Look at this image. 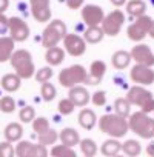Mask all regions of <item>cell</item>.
<instances>
[{
  "label": "cell",
  "instance_id": "18",
  "mask_svg": "<svg viewBox=\"0 0 154 157\" xmlns=\"http://www.w3.org/2000/svg\"><path fill=\"white\" fill-rule=\"evenodd\" d=\"M79 123H80V126L83 128V129H93L94 126H96V123H97V116H96V113L93 111V109H90V108H85V109H82L80 113H79Z\"/></svg>",
  "mask_w": 154,
  "mask_h": 157
},
{
  "label": "cell",
  "instance_id": "15",
  "mask_svg": "<svg viewBox=\"0 0 154 157\" xmlns=\"http://www.w3.org/2000/svg\"><path fill=\"white\" fill-rule=\"evenodd\" d=\"M106 72V63L103 60H94L90 66V72L87 74L83 83L87 85H97L102 82V78Z\"/></svg>",
  "mask_w": 154,
  "mask_h": 157
},
{
  "label": "cell",
  "instance_id": "48",
  "mask_svg": "<svg viewBox=\"0 0 154 157\" xmlns=\"http://www.w3.org/2000/svg\"><path fill=\"white\" fill-rule=\"evenodd\" d=\"M149 2H151V5H152V6H154V0H149Z\"/></svg>",
  "mask_w": 154,
  "mask_h": 157
},
{
  "label": "cell",
  "instance_id": "44",
  "mask_svg": "<svg viewBox=\"0 0 154 157\" xmlns=\"http://www.w3.org/2000/svg\"><path fill=\"white\" fill-rule=\"evenodd\" d=\"M10 6V0H0V13H5Z\"/></svg>",
  "mask_w": 154,
  "mask_h": 157
},
{
  "label": "cell",
  "instance_id": "7",
  "mask_svg": "<svg viewBox=\"0 0 154 157\" xmlns=\"http://www.w3.org/2000/svg\"><path fill=\"white\" fill-rule=\"evenodd\" d=\"M123 22H125V14L122 11L116 10V11L110 13L108 16H105L100 25H102V29H103L105 36L114 37V36H117L120 33Z\"/></svg>",
  "mask_w": 154,
  "mask_h": 157
},
{
  "label": "cell",
  "instance_id": "46",
  "mask_svg": "<svg viewBox=\"0 0 154 157\" xmlns=\"http://www.w3.org/2000/svg\"><path fill=\"white\" fill-rule=\"evenodd\" d=\"M110 2H111L114 6H122V5L126 3V0H110Z\"/></svg>",
  "mask_w": 154,
  "mask_h": 157
},
{
  "label": "cell",
  "instance_id": "21",
  "mask_svg": "<svg viewBox=\"0 0 154 157\" xmlns=\"http://www.w3.org/2000/svg\"><path fill=\"white\" fill-rule=\"evenodd\" d=\"M2 88L8 93H16L20 85H22V78L17 75V74H5L2 77V82H0Z\"/></svg>",
  "mask_w": 154,
  "mask_h": 157
},
{
  "label": "cell",
  "instance_id": "3",
  "mask_svg": "<svg viewBox=\"0 0 154 157\" xmlns=\"http://www.w3.org/2000/svg\"><path fill=\"white\" fill-rule=\"evenodd\" d=\"M128 128L136 132L142 139H152L154 137V119L148 116V113L139 111L128 116Z\"/></svg>",
  "mask_w": 154,
  "mask_h": 157
},
{
  "label": "cell",
  "instance_id": "30",
  "mask_svg": "<svg viewBox=\"0 0 154 157\" xmlns=\"http://www.w3.org/2000/svg\"><path fill=\"white\" fill-rule=\"evenodd\" d=\"M37 136H39V143H42V145H45V146H48V145H54L56 140L59 139L57 131L52 129V128H48L46 131H43L42 134H37Z\"/></svg>",
  "mask_w": 154,
  "mask_h": 157
},
{
  "label": "cell",
  "instance_id": "40",
  "mask_svg": "<svg viewBox=\"0 0 154 157\" xmlns=\"http://www.w3.org/2000/svg\"><path fill=\"white\" fill-rule=\"evenodd\" d=\"M90 100H93V103H94L96 106H103V105L106 103V93H105V91H96V93L91 96Z\"/></svg>",
  "mask_w": 154,
  "mask_h": 157
},
{
  "label": "cell",
  "instance_id": "47",
  "mask_svg": "<svg viewBox=\"0 0 154 157\" xmlns=\"http://www.w3.org/2000/svg\"><path fill=\"white\" fill-rule=\"evenodd\" d=\"M148 36L151 39H154V20H151V25H149V29H148Z\"/></svg>",
  "mask_w": 154,
  "mask_h": 157
},
{
  "label": "cell",
  "instance_id": "6",
  "mask_svg": "<svg viewBox=\"0 0 154 157\" xmlns=\"http://www.w3.org/2000/svg\"><path fill=\"white\" fill-rule=\"evenodd\" d=\"M151 17L146 16V14H142L139 17H136V22L131 23L126 29V34L129 37V40L133 42H140L143 40L146 36H148V29H149V25H151Z\"/></svg>",
  "mask_w": 154,
  "mask_h": 157
},
{
  "label": "cell",
  "instance_id": "26",
  "mask_svg": "<svg viewBox=\"0 0 154 157\" xmlns=\"http://www.w3.org/2000/svg\"><path fill=\"white\" fill-rule=\"evenodd\" d=\"M83 34H85L83 39H85V42H88V43H99V42H102V39L105 37V33H103L102 26H99V25H96V26H88Z\"/></svg>",
  "mask_w": 154,
  "mask_h": 157
},
{
  "label": "cell",
  "instance_id": "41",
  "mask_svg": "<svg viewBox=\"0 0 154 157\" xmlns=\"http://www.w3.org/2000/svg\"><path fill=\"white\" fill-rule=\"evenodd\" d=\"M6 33H8V17L3 13H0V36Z\"/></svg>",
  "mask_w": 154,
  "mask_h": 157
},
{
  "label": "cell",
  "instance_id": "29",
  "mask_svg": "<svg viewBox=\"0 0 154 157\" xmlns=\"http://www.w3.org/2000/svg\"><path fill=\"white\" fill-rule=\"evenodd\" d=\"M122 151L129 157H136L142 152V146L137 140H126L125 143H122Z\"/></svg>",
  "mask_w": 154,
  "mask_h": 157
},
{
  "label": "cell",
  "instance_id": "9",
  "mask_svg": "<svg viewBox=\"0 0 154 157\" xmlns=\"http://www.w3.org/2000/svg\"><path fill=\"white\" fill-rule=\"evenodd\" d=\"M8 31H10V37L14 42H25L29 37V33H31L28 23L20 17L8 19Z\"/></svg>",
  "mask_w": 154,
  "mask_h": 157
},
{
  "label": "cell",
  "instance_id": "5",
  "mask_svg": "<svg viewBox=\"0 0 154 157\" xmlns=\"http://www.w3.org/2000/svg\"><path fill=\"white\" fill-rule=\"evenodd\" d=\"M85 77H87V69L82 65H72V66H68V68L60 71V74H59V83L62 86L71 88L74 85L83 83Z\"/></svg>",
  "mask_w": 154,
  "mask_h": 157
},
{
  "label": "cell",
  "instance_id": "8",
  "mask_svg": "<svg viewBox=\"0 0 154 157\" xmlns=\"http://www.w3.org/2000/svg\"><path fill=\"white\" fill-rule=\"evenodd\" d=\"M14 151H16V155L19 157H46L48 155V149L45 145L42 143L36 145L28 140H20L17 146L14 148Z\"/></svg>",
  "mask_w": 154,
  "mask_h": 157
},
{
  "label": "cell",
  "instance_id": "12",
  "mask_svg": "<svg viewBox=\"0 0 154 157\" xmlns=\"http://www.w3.org/2000/svg\"><path fill=\"white\" fill-rule=\"evenodd\" d=\"M29 5H31V14L37 22L40 23L49 22L51 19L49 0H29Z\"/></svg>",
  "mask_w": 154,
  "mask_h": 157
},
{
  "label": "cell",
  "instance_id": "23",
  "mask_svg": "<svg viewBox=\"0 0 154 157\" xmlns=\"http://www.w3.org/2000/svg\"><path fill=\"white\" fill-rule=\"evenodd\" d=\"M59 139L62 140L63 145L71 146V148L74 145H79V142H80V136L74 128H63L62 132L59 134Z\"/></svg>",
  "mask_w": 154,
  "mask_h": 157
},
{
  "label": "cell",
  "instance_id": "35",
  "mask_svg": "<svg viewBox=\"0 0 154 157\" xmlns=\"http://www.w3.org/2000/svg\"><path fill=\"white\" fill-rule=\"evenodd\" d=\"M34 75H36V80L37 82L43 83V82L49 80V78L54 75V71H52L51 66H45V68H40L37 72H34Z\"/></svg>",
  "mask_w": 154,
  "mask_h": 157
},
{
  "label": "cell",
  "instance_id": "13",
  "mask_svg": "<svg viewBox=\"0 0 154 157\" xmlns=\"http://www.w3.org/2000/svg\"><path fill=\"white\" fill-rule=\"evenodd\" d=\"M131 60H134L136 63L140 65H146V66H152L154 65V52L149 49L148 45H136L131 49Z\"/></svg>",
  "mask_w": 154,
  "mask_h": 157
},
{
  "label": "cell",
  "instance_id": "42",
  "mask_svg": "<svg viewBox=\"0 0 154 157\" xmlns=\"http://www.w3.org/2000/svg\"><path fill=\"white\" fill-rule=\"evenodd\" d=\"M140 108H142V111H143V113H152V111H154V97L148 99V100L140 106Z\"/></svg>",
  "mask_w": 154,
  "mask_h": 157
},
{
  "label": "cell",
  "instance_id": "32",
  "mask_svg": "<svg viewBox=\"0 0 154 157\" xmlns=\"http://www.w3.org/2000/svg\"><path fill=\"white\" fill-rule=\"evenodd\" d=\"M51 155L54 157H75V151L66 145H54L51 149Z\"/></svg>",
  "mask_w": 154,
  "mask_h": 157
},
{
  "label": "cell",
  "instance_id": "11",
  "mask_svg": "<svg viewBox=\"0 0 154 157\" xmlns=\"http://www.w3.org/2000/svg\"><path fill=\"white\" fill-rule=\"evenodd\" d=\"M63 46H65V51L68 54H71L72 57H79V56H83L85 51H87V42L85 39H82L80 36L77 34H68L63 37Z\"/></svg>",
  "mask_w": 154,
  "mask_h": 157
},
{
  "label": "cell",
  "instance_id": "28",
  "mask_svg": "<svg viewBox=\"0 0 154 157\" xmlns=\"http://www.w3.org/2000/svg\"><path fill=\"white\" fill-rule=\"evenodd\" d=\"M80 151L85 157H94L97 154V143L93 139H83L79 142Z\"/></svg>",
  "mask_w": 154,
  "mask_h": 157
},
{
  "label": "cell",
  "instance_id": "17",
  "mask_svg": "<svg viewBox=\"0 0 154 157\" xmlns=\"http://www.w3.org/2000/svg\"><path fill=\"white\" fill-rule=\"evenodd\" d=\"M68 99L74 103V106H85L90 99H91V94L88 93L87 88L83 86H79V85H74L69 88V93H68Z\"/></svg>",
  "mask_w": 154,
  "mask_h": 157
},
{
  "label": "cell",
  "instance_id": "31",
  "mask_svg": "<svg viewBox=\"0 0 154 157\" xmlns=\"http://www.w3.org/2000/svg\"><path fill=\"white\" fill-rule=\"evenodd\" d=\"M114 109H116V114H119L122 117H128L131 114V103L126 99L120 97L114 102Z\"/></svg>",
  "mask_w": 154,
  "mask_h": 157
},
{
  "label": "cell",
  "instance_id": "19",
  "mask_svg": "<svg viewBox=\"0 0 154 157\" xmlns=\"http://www.w3.org/2000/svg\"><path fill=\"white\" fill-rule=\"evenodd\" d=\"M45 60H46L51 66H57V65H60V63L65 60V49L59 48L57 45H56V46H51V48H46Z\"/></svg>",
  "mask_w": 154,
  "mask_h": 157
},
{
  "label": "cell",
  "instance_id": "43",
  "mask_svg": "<svg viewBox=\"0 0 154 157\" xmlns=\"http://www.w3.org/2000/svg\"><path fill=\"white\" fill-rule=\"evenodd\" d=\"M85 0H66V6L69 10H79L83 5Z\"/></svg>",
  "mask_w": 154,
  "mask_h": 157
},
{
  "label": "cell",
  "instance_id": "2",
  "mask_svg": "<svg viewBox=\"0 0 154 157\" xmlns=\"http://www.w3.org/2000/svg\"><path fill=\"white\" fill-rule=\"evenodd\" d=\"M10 62H11V66L16 69V74L20 78H31L34 75V72H36L33 56L26 49L13 51V54L10 57Z\"/></svg>",
  "mask_w": 154,
  "mask_h": 157
},
{
  "label": "cell",
  "instance_id": "10",
  "mask_svg": "<svg viewBox=\"0 0 154 157\" xmlns=\"http://www.w3.org/2000/svg\"><path fill=\"white\" fill-rule=\"evenodd\" d=\"M129 77L134 83H139L142 86L154 83V71L151 69V66H146V65L136 63L129 71Z\"/></svg>",
  "mask_w": 154,
  "mask_h": 157
},
{
  "label": "cell",
  "instance_id": "39",
  "mask_svg": "<svg viewBox=\"0 0 154 157\" xmlns=\"http://www.w3.org/2000/svg\"><path fill=\"white\" fill-rule=\"evenodd\" d=\"M14 154H16V151H14L11 142L6 140V142L0 143V157H13Z\"/></svg>",
  "mask_w": 154,
  "mask_h": 157
},
{
  "label": "cell",
  "instance_id": "1",
  "mask_svg": "<svg viewBox=\"0 0 154 157\" xmlns=\"http://www.w3.org/2000/svg\"><path fill=\"white\" fill-rule=\"evenodd\" d=\"M99 128L103 134L114 137V139H120L128 132V120L126 117H122L119 114H105L100 117L99 120Z\"/></svg>",
  "mask_w": 154,
  "mask_h": 157
},
{
  "label": "cell",
  "instance_id": "36",
  "mask_svg": "<svg viewBox=\"0 0 154 157\" xmlns=\"http://www.w3.org/2000/svg\"><path fill=\"white\" fill-rule=\"evenodd\" d=\"M49 128V123H48V119L46 117H34L33 119V129L37 132V134H42L43 131H46Z\"/></svg>",
  "mask_w": 154,
  "mask_h": 157
},
{
  "label": "cell",
  "instance_id": "45",
  "mask_svg": "<svg viewBox=\"0 0 154 157\" xmlns=\"http://www.w3.org/2000/svg\"><path fill=\"white\" fill-rule=\"evenodd\" d=\"M146 154H148V155H151V157H154V140L146 146Z\"/></svg>",
  "mask_w": 154,
  "mask_h": 157
},
{
  "label": "cell",
  "instance_id": "16",
  "mask_svg": "<svg viewBox=\"0 0 154 157\" xmlns=\"http://www.w3.org/2000/svg\"><path fill=\"white\" fill-rule=\"evenodd\" d=\"M151 97H152V94L146 88H143L142 85H134L126 94V100L131 105H136V106H142Z\"/></svg>",
  "mask_w": 154,
  "mask_h": 157
},
{
  "label": "cell",
  "instance_id": "38",
  "mask_svg": "<svg viewBox=\"0 0 154 157\" xmlns=\"http://www.w3.org/2000/svg\"><path fill=\"white\" fill-rule=\"evenodd\" d=\"M57 108H59V113L62 116H68V114H71L74 111V103L69 99H63V100L59 102V106Z\"/></svg>",
  "mask_w": 154,
  "mask_h": 157
},
{
  "label": "cell",
  "instance_id": "37",
  "mask_svg": "<svg viewBox=\"0 0 154 157\" xmlns=\"http://www.w3.org/2000/svg\"><path fill=\"white\" fill-rule=\"evenodd\" d=\"M36 117V111L33 106H23L19 113V119L23 122V123H29L33 122V119Z\"/></svg>",
  "mask_w": 154,
  "mask_h": 157
},
{
  "label": "cell",
  "instance_id": "33",
  "mask_svg": "<svg viewBox=\"0 0 154 157\" xmlns=\"http://www.w3.org/2000/svg\"><path fill=\"white\" fill-rule=\"evenodd\" d=\"M40 94H42V99H43L45 102H51V100H54V99H56L57 91H56V86H54L52 83H49V80H46V82H43V83H42Z\"/></svg>",
  "mask_w": 154,
  "mask_h": 157
},
{
  "label": "cell",
  "instance_id": "22",
  "mask_svg": "<svg viewBox=\"0 0 154 157\" xmlns=\"http://www.w3.org/2000/svg\"><path fill=\"white\" fill-rule=\"evenodd\" d=\"M3 134H5V139L8 142H11V143L13 142H19L22 139V136H23V126L20 123H17V122L8 123L5 131H3Z\"/></svg>",
  "mask_w": 154,
  "mask_h": 157
},
{
  "label": "cell",
  "instance_id": "24",
  "mask_svg": "<svg viewBox=\"0 0 154 157\" xmlns=\"http://www.w3.org/2000/svg\"><path fill=\"white\" fill-rule=\"evenodd\" d=\"M122 151V143L117 140V139H108L102 143L100 146V152L106 157H113V155H117L119 152Z\"/></svg>",
  "mask_w": 154,
  "mask_h": 157
},
{
  "label": "cell",
  "instance_id": "27",
  "mask_svg": "<svg viewBox=\"0 0 154 157\" xmlns=\"http://www.w3.org/2000/svg\"><path fill=\"white\" fill-rule=\"evenodd\" d=\"M126 11L129 16H134V17H139L142 14H145L146 11V3L143 0H129L126 3Z\"/></svg>",
  "mask_w": 154,
  "mask_h": 157
},
{
  "label": "cell",
  "instance_id": "20",
  "mask_svg": "<svg viewBox=\"0 0 154 157\" xmlns=\"http://www.w3.org/2000/svg\"><path fill=\"white\" fill-rule=\"evenodd\" d=\"M14 40L11 37H0V63H5L10 60L13 51H14Z\"/></svg>",
  "mask_w": 154,
  "mask_h": 157
},
{
  "label": "cell",
  "instance_id": "34",
  "mask_svg": "<svg viewBox=\"0 0 154 157\" xmlns=\"http://www.w3.org/2000/svg\"><path fill=\"white\" fill-rule=\"evenodd\" d=\"M14 109H16V102H14L13 97L5 96V97L0 99V111L2 113L10 114V113H14Z\"/></svg>",
  "mask_w": 154,
  "mask_h": 157
},
{
  "label": "cell",
  "instance_id": "14",
  "mask_svg": "<svg viewBox=\"0 0 154 157\" xmlns=\"http://www.w3.org/2000/svg\"><path fill=\"white\" fill-rule=\"evenodd\" d=\"M105 17V13L100 6L97 5H85L82 8V19L88 26H96L100 25Z\"/></svg>",
  "mask_w": 154,
  "mask_h": 157
},
{
  "label": "cell",
  "instance_id": "25",
  "mask_svg": "<svg viewBox=\"0 0 154 157\" xmlns=\"http://www.w3.org/2000/svg\"><path fill=\"white\" fill-rule=\"evenodd\" d=\"M111 62L116 69H125L131 63V54L126 51H116L111 57Z\"/></svg>",
  "mask_w": 154,
  "mask_h": 157
},
{
  "label": "cell",
  "instance_id": "4",
  "mask_svg": "<svg viewBox=\"0 0 154 157\" xmlns=\"http://www.w3.org/2000/svg\"><path fill=\"white\" fill-rule=\"evenodd\" d=\"M68 29H66V25L65 22L62 20H52L49 22V25L43 29V34H42V45L45 48H51V46H56L65 36H66Z\"/></svg>",
  "mask_w": 154,
  "mask_h": 157
}]
</instances>
